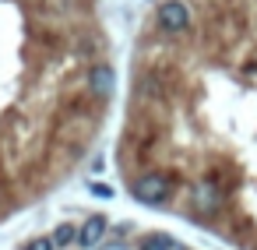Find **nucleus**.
Wrapping results in <instances>:
<instances>
[{
	"label": "nucleus",
	"instance_id": "obj_1",
	"mask_svg": "<svg viewBox=\"0 0 257 250\" xmlns=\"http://www.w3.org/2000/svg\"><path fill=\"white\" fill-rule=\"evenodd\" d=\"M131 194L141 201V204H166L169 194H173V180L166 173H141L134 183H131Z\"/></svg>",
	"mask_w": 257,
	"mask_h": 250
},
{
	"label": "nucleus",
	"instance_id": "obj_2",
	"mask_svg": "<svg viewBox=\"0 0 257 250\" xmlns=\"http://www.w3.org/2000/svg\"><path fill=\"white\" fill-rule=\"evenodd\" d=\"M155 22H159V29H162V32L180 36V32H187V29H190V8L183 4V0H162Z\"/></svg>",
	"mask_w": 257,
	"mask_h": 250
},
{
	"label": "nucleus",
	"instance_id": "obj_3",
	"mask_svg": "<svg viewBox=\"0 0 257 250\" xmlns=\"http://www.w3.org/2000/svg\"><path fill=\"white\" fill-rule=\"evenodd\" d=\"M113 85H116V71L109 64H92L88 67V92L99 95V99H109L113 95Z\"/></svg>",
	"mask_w": 257,
	"mask_h": 250
},
{
	"label": "nucleus",
	"instance_id": "obj_4",
	"mask_svg": "<svg viewBox=\"0 0 257 250\" xmlns=\"http://www.w3.org/2000/svg\"><path fill=\"white\" fill-rule=\"evenodd\" d=\"M190 201H194V208H197V211L215 215V211L222 208V190H218L211 180H201V183L194 187V197H190Z\"/></svg>",
	"mask_w": 257,
	"mask_h": 250
},
{
	"label": "nucleus",
	"instance_id": "obj_5",
	"mask_svg": "<svg viewBox=\"0 0 257 250\" xmlns=\"http://www.w3.org/2000/svg\"><path fill=\"white\" fill-rule=\"evenodd\" d=\"M106 229H109L106 215H92V218H88L85 225H78V243H81L85 250H92V246H99V243H102Z\"/></svg>",
	"mask_w": 257,
	"mask_h": 250
},
{
	"label": "nucleus",
	"instance_id": "obj_6",
	"mask_svg": "<svg viewBox=\"0 0 257 250\" xmlns=\"http://www.w3.org/2000/svg\"><path fill=\"white\" fill-rule=\"evenodd\" d=\"M53 246H67V243H78V225H71V222H60L57 229H53Z\"/></svg>",
	"mask_w": 257,
	"mask_h": 250
},
{
	"label": "nucleus",
	"instance_id": "obj_7",
	"mask_svg": "<svg viewBox=\"0 0 257 250\" xmlns=\"http://www.w3.org/2000/svg\"><path fill=\"white\" fill-rule=\"evenodd\" d=\"M141 250H180V246H176L169 236H162V232H152V236L141 243Z\"/></svg>",
	"mask_w": 257,
	"mask_h": 250
},
{
	"label": "nucleus",
	"instance_id": "obj_8",
	"mask_svg": "<svg viewBox=\"0 0 257 250\" xmlns=\"http://www.w3.org/2000/svg\"><path fill=\"white\" fill-rule=\"evenodd\" d=\"M25 250H57V246H53V239H50V236H39V239H36V243H29Z\"/></svg>",
	"mask_w": 257,
	"mask_h": 250
},
{
	"label": "nucleus",
	"instance_id": "obj_9",
	"mask_svg": "<svg viewBox=\"0 0 257 250\" xmlns=\"http://www.w3.org/2000/svg\"><path fill=\"white\" fill-rule=\"evenodd\" d=\"M88 190H92L95 197H113V187H106V183H92Z\"/></svg>",
	"mask_w": 257,
	"mask_h": 250
},
{
	"label": "nucleus",
	"instance_id": "obj_10",
	"mask_svg": "<svg viewBox=\"0 0 257 250\" xmlns=\"http://www.w3.org/2000/svg\"><path fill=\"white\" fill-rule=\"evenodd\" d=\"M99 250H127L123 243H106V246H99Z\"/></svg>",
	"mask_w": 257,
	"mask_h": 250
}]
</instances>
